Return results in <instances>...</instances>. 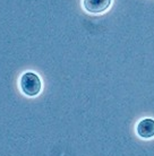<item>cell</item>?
<instances>
[{
	"instance_id": "cell-1",
	"label": "cell",
	"mask_w": 154,
	"mask_h": 156,
	"mask_svg": "<svg viewBox=\"0 0 154 156\" xmlns=\"http://www.w3.org/2000/svg\"><path fill=\"white\" fill-rule=\"evenodd\" d=\"M20 88L27 96H36L41 92L42 82L41 78L34 73H25L20 77Z\"/></svg>"
},
{
	"instance_id": "cell-2",
	"label": "cell",
	"mask_w": 154,
	"mask_h": 156,
	"mask_svg": "<svg viewBox=\"0 0 154 156\" xmlns=\"http://www.w3.org/2000/svg\"><path fill=\"white\" fill-rule=\"evenodd\" d=\"M112 0H83L85 10L90 14H100L110 7Z\"/></svg>"
},
{
	"instance_id": "cell-3",
	"label": "cell",
	"mask_w": 154,
	"mask_h": 156,
	"mask_svg": "<svg viewBox=\"0 0 154 156\" xmlns=\"http://www.w3.org/2000/svg\"><path fill=\"white\" fill-rule=\"evenodd\" d=\"M136 131H137V135L144 139H150L154 137V120L150 118L141 120L137 125Z\"/></svg>"
}]
</instances>
